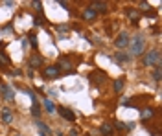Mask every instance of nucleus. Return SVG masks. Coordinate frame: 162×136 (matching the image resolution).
Returning <instances> with one entry per match:
<instances>
[{
	"label": "nucleus",
	"instance_id": "nucleus-1",
	"mask_svg": "<svg viewBox=\"0 0 162 136\" xmlns=\"http://www.w3.org/2000/svg\"><path fill=\"white\" fill-rule=\"evenodd\" d=\"M146 50V37L144 35H135L129 41V57H136V55H142Z\"/></svg>",
	"mask_w": 162,
	"mask_h": 136
},
{
	"label": "nucleus",
	"instance_id": "nucleus-2",
	"mask_svg": "<svg viewBox=\"0 0 162 136\" xmlns=\"http://www.w3.org/2000/svg\"><path fill=\"white\" fill-rule=\"evenodd\" d=\"M144 66H160V50H151L146 52V55L142 57Z\"/></svg>",
	"mask_w": 162,
	"mask_h": 136
},
{
	"label": "nucleus",
	"instance_id": "nucleus-3",
	"mask_svg": "<svg viewBox=\"0 0 162 136\" xmlns=\"http://www.w3.org/2000/svg\"><path fill=\"white\" fill-rule=\"evenodd\" d=\"M114 44H116L118 48H125V46L129 44V35H127V33H120L118 37H116Z\"/></svg>",
	"mask_w": 162,
	"mask_h": 136
},
{
	"label": "nucleus",
	"instance_id": "nucleus-4",
	"mask_svg": "<svg viewBox=\"0 0 162 136\" xmlns=\"http://www.w3.org/2000/svg\"><path fill=\"white\" fill-rule=\"evenodd\" d=\"M89 79L92 83H96V85H100L101 81H105V79H107V74H103V72H92L89 75Z\"/></svg>",
	"mask_w": 162,
	"mask_h": 136
},
{
	"label": "nucleus",
	"instance_id": "nucleus-5",
	"mask_svg": "<svg viewBox=\"0 0 162 136\" xmlns=\"http://www.w3.org/2000/svg\"><path fill=\"white\" fill-rule=\"evenodd\" d=\"M59 114L63 116L65 120H68V122H74V120H76V114H74V112H72V110H70V109H67V107L59 109Z\"/></svg>",
	"mask_w": 162,
	"mask_h": 136
},
{
	"label": "nucleus",
	"instance_id": "nucleus-6",
	"mask_svg": "<svg viewBox=\"0 0 162 136\" xmlns=\"http://www.w3.org/2000/svg\"><path fill=\"white\" fill-rule=\"evenodd\" d=\"M44 77H57V75H59V68L57 66H46V68H44Z\"/></svg>",
	"mask_w": 162,
	"mask_h": 136
},
{
	"label": "nucleus",
	"instance_id": "nucleus-7",
	"mask_svg": "<svg viewBox=\"0 0 162 136\" xmlns=\"http://www.w3.org/2000/svg\"><path fill=\"white\" fill-rule=\"evenodd\" d=\"M30 66L32 68L43 66V57H41V55H32V57H30Z\"/></svg>",
	"mask_w": 162,
	"mask_h": 136
},
{
	"label": "nucleus",
	"instance_id": "nucleus-8",
	"mask_svg": "<svg viewBox=\"0 0 162 136\" xmlns=\"http://www.w3.org/2000/svg\"><path fill=\"white\" fill-rule=\"evenodd\" d=\"M90 9H94V11H107V4L105 2H92L90 4Z\"/></svg>",
	"mask_w": 162,
	"mask_h": 136
},
{
	"label": "nucleus",
	"instance_id": "nucleus-9",
	"mask_svg": "<svg viewBox=\"0 0 162 136\" xmlns=\"http://www.w3.org/2000/svg\"><path fill=\"white\" fill-rule=\"evenodd\" d=\"M0 90H2V92H4V98H6V99H9V101H11V99H13V90L11 88H9L8 87V85H2V88H0Z\"/></svg>",
	"mask_w": 162,
	"mask_h": 136
},
{
	"label": "nucleus",
	"instance_id": "nucleus-10",
	"mask_svg": "<svg viewBox=\"0 0 162 136\" xmlns=\"http://www.w3.org/2000/svg\"><path fill=\"white\" fill-rule=\"evenodd\" d=\"M2 120H4L6 123H11L13 114H11V110H9V109H2Z\"/></svg>",
	"mask_w": 162,
	"mask_h": 136
},
{
	"label": "nucleus",
	"instance_id": "nucleus-11",
	"mask_svg": "<svg viewBox=\"0 0 162 136\" xmlns=\"http://www.w3.org/2000/svg\"><path fill=\"white\" fill-rule=\"evenodd\" d=\"M94 17H96V11H94V9L87 8V9H85V11H83V18H85V21H92Z\"/></svg>",
	"mask_w": 162,
	"mask_h": 136
},
{
	"label": "nucleus",
	"instance_id": "nucleus-12",
	"mask_svg": "<svg viewBox=\"0 0 162 136\" xmlns=\"http://www.w3.org/2000/svg\"><path fill=\"white\" fill-rule=\"evenodd\" d=\"M59 66L67 68V72H68V70H72V68H70V66H72V63H70L67 57H61V59H59ZM59 66H57V68H59Z\"/></svg>",
	"mask_w": 162,
	"mask_h": 136
},
{
	"label": "nucleus",
	"instance_id": "nucleus-13",
	"mask_svg": "<svg viewBox=\"0 0 162 136\" xmlns=\"http://www.w3.org/2000/svg\"><path fill=\"white\" fill-rule=\"evenodd\" d=\"M129 59L131 57H129V55H125V53H116L114 55V61L116 63H125V61H129Z\"/></svg>",
	"mask_w": 162,
	"mask_h": 136
},
{
	"label": "nucleus",
	"instance_id": "nucleus-14",
	"mask_svg": "<svg viewBox=\"0 0 162 136\" xmlns=\"http://www.w3.org/2000/svg\"><path fill=\"white\" fill-rule=\"evenodd\" d=\"M100 131H101V134H105V136H109L111 133H113V127H111V125H109V123H103V125H101V127H100Z\"/></svg>",
	"mask_w": 162,
	"mask_h": 136
},
{
	"label": "nucleus",
	"instance_id": "nucleus-15",
	"mask_svg": "<svg viewBox=\"0 0 162 136\" xmlns=\"http://www.w3.org/2000/svg\"><path fill=\"white\" fill-rule=\"evenodd\" d=\"M44 109H46V112H55V107H54V103L50 101V99H44Z\"/></svg>",
	"mask_w": 162,
	"mask_h": 136
},
{
	"label": "nucleus",
	"instance_id": "nucleus-16",
	"mask_svg": "<svg viewBox=\"0 0 162 136\" xmlns=\"http://www.w3.org/2000/svg\"><path fill=\"white\" fill-rule=\"evenodd\" d=\"M153 114H155L153 109H144V110H142V120H148V118H151Z\"/></svg>",
	"mask_w": 162,
	"mask_h": 136
},
{
	"label": "nucleus",
	"instance_id": "nucleus-17",
	"mask_svg": "<svg viewBox=\"0 0 162 136\" xmlns=\"http://www.w3.org/2000/svg\"><path fill=\"white\" fill-rule=\"evenodd\" d=\"M127 15H129V18H131L133 22H136V21L140 18V13H138V11H133V9H129V11H127Z\"/></svg>",
	"mask_w": 162,
	"mask_h": 136
},
{
	"label": "nucleus",
	"instance_id": "nucleus-18",
	"mask_svg": "<svg viewBox=\"0 0 162 136\" xmlns=\"http://www.w3.org/2000/svg\"><path fill=\"white\" fill-rule=\"evenodd\" d=\"M122 88H124V79H116L114 81V90L116 92H122Z\"/></svg>",
	"mask_w": 162,
	"mask_h": 136
},
{
	"label": "nucleus",
	"instance_id": "nucleus-19",
	"mask_svg": "<svg viewBox=\"0 0 162 136\" xmlns=\"http://www.w3.org/2000/svg\"><path fill=\"white\" fill-rule=\"evenodd\" d=\"M153 79L157 83H160V66H155V72H153Z\"/></svg>",
	"mask_w": 162,
	"mask_h": 136
},
{
	"label": "nucleus",
	"instance_id": "nucleus-20",
	"mask_svg": "<svg viewBox=\"0 0 162 136\" xmlns=\"http://www.w3.org/2000/svg\"><path fill=\"white\" fill-rule=\"evenodd\" d=\"M28 39H30V42H32V46H33V48H37V35L30 33V35H28Z\"/></svg>",
	"mask_w": 162,
	"mask_h": 136
},
{
	"label": "nucleus",
	"instance_id": "nucleus-21",
	"mask_svg": "<svg viewBox=\"0 0 162 136\" xmlns=\"http://www.w3.org/2000/svg\"><path fill=\"white\" fill-rule=\"evenodd\" d=\"M32 114L35 116V118H39V116H41V109L37 107V105H33V107H32Z\"/></svg>",
	"mask_w": 162,
	"mask_h": 136
},
{
	"label": "nucleus",
	"instance_id": "nucleus-22",
	"mask_svg": "<svg viewBox=\"0 0 162 136\" xmlns=\"http://www.w3.org/2000/svg\"><path fill=\"white\" fill-rule=\"evenodd\" d=\"M0 63H4V64H9V57H8L6 53H2V52H0Z\"/></svg>",
	"mask_w": 162,
	"mask_h": 136
},
{
	"label": "nucleus",
	"instance_id": "nucleus-23",
	"mask_svg": "<svg viewBox=\"0 0 162 136\" xmlns=\"http://www.w3.org/2000/svg\"><path fill=\"white\" fill-rule=\"evenodd\" d=\"M26 94H28V96H30V98H32V103H33V105H35V99H37V98H35V94H33V92H32V90H26Z\"/></svg>",
	"mask_w": 162,
	"mask_h": 136
},
{
	"label": "nucleus",
	"instance_id": "nucleus-24",
	"mask_svg": "<svg viewBox=\"0 0 162 136\" xmlns=\"http://www.w3.org/2000/svg\"><path fill=\"white\" fill-rule=\"evenodd\" d=\"M124 129H135V123H124Z\"/></svg>",
	"mask_w": 162,
	"mask_h": 136
},
{
	"label": "nucleus",
	"instance_id": "nucleus-25",
	"mask_svg": "<svg viewBox=\"0 0 162 136\" xmlns=\"http://www.w3.org/2000/svg\"><path fill=\"white\" fill-rule=\"evenodd\" d=\"M41 24H43V17H37L35 18V26H41Z\"/></svg>",
	"mask_w": 162,
	"mask_h": 136
},
{
	"label": "nucleus",
	"instance_id": "nucleus-26",
	"mask_svg": "<svg viewBox=\"0 0 162 136\" xmlns=\"http://www.w3.org/2000/svg\"><path fill=\"white\" fill-rule=\"evenodd\" d=\"M41 6H43V4H41V2H33V8L37 9V11H41Z\"/></svg>",
	"mask_w": 162,
	"mask_h": 136
},
{
	"label": "nucleus",
	"instance_id": "nucleus-27",
	"mask_svg": "<svg viewBox=\"0 0 162 136\" xmlns=\"http://www.w3.org/2000/svg\"><path fill=\"white\" fill-rule=\"evenodd\" d=\"M70 136H78V131H74V129H72V131H70Z\"/></svg>",
	"mask_w": 162,
	"mask_h": 136
},
{
	"label": "nucleus",
	"instance_id": "nucleus-28",
	"mask_svg": "<svg viewBox=\"0 0 162 136\" xmlns=\"http://www.w3.org/2000/svg\"><path fill=\"white\" fill-rule=\"evenodd\" d=\"M15 136H20V134H15Z\"/></svg>",
	"mask_w": 162,
	"mask_h": 136
}]
</instances>
